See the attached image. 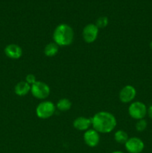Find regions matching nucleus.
Here are the masks:
<instances>
[{
  "label": "nucleus",
  "mask_w": 152,
  "mask_h": 153,
  "mask_svg": "<svg viewBox=\"0 0 152 153\" xmlns=\"http://www.w3.org/2000/svg\"><path fill=\"white\" fill-rule=\"evenodd\" d=\"M92 126L95 131L101 134L111 132L116 128V119L114 115L107 111H99L92 118Z\"/></svg>",
  "instance_id": "f257e3e1"
},
{
  "label": "nucleus",
  "mask_w": 152,
  "mask_h": 153,
  "mask_svg": "<svg viewBox=\"0 0 152 153\" xmlns=\"http://www.w3.org/2000/svg\"><path fill=\"white\" fill-rule=\"evenodd\" d=\"M52 37L54 42L59 46H69L74 40V31L67 24H60L54 30Z\"/></svg>",
  "instance_id": "f03ea898"
},
{
  "label": "nucleus",
  "mask_w": 152,
  "mask_h": 153,
  "mask_svg": "<svg viewBox=\"0 0 152 153\" xmlns=\"http://www.w3.org/2000/svg\"><path fill=\"white\" fill-rule=\"evenodd\" d=\"M56 105L50 101H43L36 108V114L40 119H48L55 114Z\"/></svg>",
  "instance_id": "7ed1b4c3"
},
{
  "label": "nucleus",
  "mask_w": 152,
  "mask_h": 153,
  "mask_svg": "<svg viewBox=\"0 0 152 153\" xmlns=\"http://www.w3.org/2000/svg\"><path fill=\"white\" fill-rule=\"evenodd\" d=\"M31 93L36 99L45 100L50 94V88L45 82L37 81L31 86Z\"/></svg>",
  "instance_id": "20e7f679"
},
{
  "label": "nucleus",
  "mask_w": 152,
  "mask_h": 153,
  "mask_svg": "<svg viewBox=\"0 0 152 153\" xmlns=\"http://www.w3.org/2000/svg\"><path fill=\"white\" fill-rule=\"evenodd\" d=\"M148 108L142 102H134L128 108V114L134 120L144 119L147 115Z\"/></svg>",
  "instance_id": "39448f33"
},
{
  "label": "nucleus",
  "mask_w": 152,
  "mask_h": 153,
  "mask_svg": "<svg viewBox=\"0 0 152 153\" xmlns=\"http://www.w3.org/2000/svg\"><path fill=\"white\" fill-rule=\"evenodd\" d=\"M98 31H99V28L96 26L95 24H87L83 28V31H82V37H83V40L86 43H94L98 37Z\"/></svg>",
  "instance_id": "423d86ee"
},
{
  "label": "nucleus",
  "mask_w": 152,
  "mask_h": 153,
  "mask_svg": "<svg viewBox=\"0 0 152 153\" xmlns=\"http://www.w3.org/2000/svg\"><path fill=\"white\" fill-rule=\"evenodd\" d=\"M125 146L129 153H141L145 148V143L139 137H132L127 140Z\"/></svg>",
  "instance_id": "0eeeda50"
},
{
  "label": "nucleus",
  "mask_w": 152,
  "mask_h": 153,
  "mask_svg": "<svg viewBox=\"0 0 152 153\" xmlns=\"http://www.w3.org/2000/svg\"><path fill=\"white\" fill-rule=\"evenodd\" d=\"M137 90L132 85H126L119 92V100L123 103H130L135 99Z\"/></svg>",
  "instance_id": "6e6552de"
},
{
  "label": "nucleus",
  "mask_w": 152,
  "mask_h": 153,
  "mask_svg": "<svg viewBox=\"0 0 152 153\" xmlns=\"http://www.w3.org/2000/svg\"><path fill=\"white\" fill-rule=\"evenodd\" d=\"M100 133L95 131L94 128L88 129L83 134L84 143L89 147H95L100 142Z\"/></svg>",
  "instance_id": "1a4fd4ad"
},
{
  "label": "nucleus",
  "mask_w": 152,
  "mask_h": 153,
  "mask_svg": "<svg viewBox=\"0 0 152 153\" xmlns=\"http://www.w3.org/2000/svg\"><path fill=\"white\" fill-rule=\"evenodd\" d=\"M4 54L10 59H19L22 55V49L17 44H9L4 48Z\"/></svg>",
  "instance_id": "9d476101"
},
{
  "label": "nucleus",
  "mask_w": 152,
  "mask_h": 153,
  "mask_svg": "<svg viewBox=\"0 0 152 153\" xmlns=\"http://www.w3.org/2000/svg\"><path fill=\"white\" fill-rule=\"evenodd\" d=\"M91 126H92L91 118H87L85 117H78L73 122V126L78 131H87L88 129H89Z\"/></svg>",
  "instance_id": "9b49d317"
},
{
  "label": "nucleus",
  "mask_w": 152,
  "mask_h": 153,
  "mask_svg": "<svg viewBox=\"0 0 152 153\" xmlns=\"http://www.w3.org/2000/svg\"><path fill=\"white\" fill-rule=\"evenodd\" d=\"M29 92H31V85L25 81H21L15 85L14 93L19 97H25Z\"/></svg>",
  "instance_id": "f8f14e48"
},
{
  "label": "nucleus",
  "mask_w": 152,
  "mask_h": 153,
  "mask_svg": "<svg viewBox=\"0 0 152 153\" xmlns=\"http://www.w3.org/2000/svg\"><path fill=\"white\" fill-rule=\"evenodd\" d=\"M59 51V46L57 45L55 42L49 43L45 46L44 54L47 57H54L58 53Z\"/></svg>",
  "instance_id": "ddd939ff"
},
{
  "label": "nucleus",
  "mask_w": 152,
  "mask_h": 153,
  "mask_svg": "<svg viewBox=\"0 0 152 153\" xmlns=\"http://www.w3.org/2000/svg\"><path fill=\"white\" fill-rule=\"evenodd\" d=\"M72 107V102L69 99L63 98L58 100L57 102L56 108L61 111H67Z\"/></svg>",
  "instance_id": "4468645a"
},
{
  "label": "nucleus",
  "mask_w": 152,
  "mask_h": 153,
  "mask_svg": "<svg viewBox=\"0 0 152 153\" xmlns=\"http://www.w3.org/2000/svg\"><path fill=\"white\" fill-rule=\"evenodd\" d=\"M114 139L116 143H120V144H125L127 140L129 139L128 134L126 131L124 130H118L114 134Z\"/></svg>",
  "instance_id": "2eb2a0df"
},
{
  "label": "nucleus",
  "mask_w": 152,
  "mask_h": 153,
  "mask_svg": "<svg viewBox=\"0 0 152 153\" xmlns=\"http://www.w3.org/2000/svg\"><path fill=\"white\" fill-rule=\"evenodd\" d=\"M147 126H148L147 121H146L145 119H142V120H137V123H136V126H135V128L137 131H139V132H142V131H144L146 129Z\"/></svg>",
  "instance_id": "dca6fc26"
},
{
  "label": "nucleus",
  "mask_w": 152,
  "mask_h": 153,
  "mask_svg": "<svg viewBox=\"0 0 152 153\" xmlns=\"http://www.w3.org/2000/svg\"><path fill=\"white\" fill-rule=\"evenodd\" d=\"M95 25L98 28H104L108 25V19L106 16H101L96 20Z\"/></svg>",
  "instance_id": "f3484780"
},
{
  "label": "nucleus",
  "mask_w": 152,
  "mask_h": 153,
  "mask_svg": "<svg viewBox=\"0 0 152 153\" xmlns=\"http://www.w3.org/2000/svg\"><path fill=\"white\" fill-rule=\"evenodd\" d=\"M25 82L28 84H29L31 86L33 84H34L37 82V80H36V76L34 74H28L26 76V77H25Z\"/></svg>",
  "instance_id": "a211bd4d"
},
{
  "label": "nucleus",
  "mask_w": 152,
  "mask_h": 153,
  "mask_svg": "<svg viewBox=\"0 0 152 153\" xmlns=\"http://www.w3.org/2000/svg\"><path fill=\"white\" fill-rule=\"evenodd\" d=\"M147 114L148 115L149 117L152 120V105H150L148 107V108Z\"/></svg>",
  "instance_id": "6ab92c4d"
},
{
  "label": "nucleus",
  "mask_w": 152,
  "mask_h": 153,
  "mask_svg": "<svg viewBox=\"0 0 152 153\" xmlns=\"http://www.w3.org/2000/svg\"><path fill=\"white\" fill-rule=\"evenodd\" d=\"M111 153H125V152H122V151H115V152H113Z\"/></svg>",
  "instance_id": "aec40b11"
},
{
  "label": "nucleus",
  "mask_w": 152,
  "mask_h": 153,
  "mask_svg": "<svg viewBox=\"0 0 152 153\" xmlns=\"http://www.w3.org/2000/svg\"><path fill=\"white\" fill-rule=\"evenodd\" d=\"M149 46H150V48H151V49H152V41L151 42V43H150V44H149Z\"/></svg>",
  "instance_id": "412c9836"
}]
</instances>
